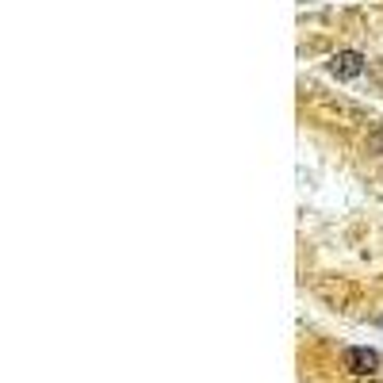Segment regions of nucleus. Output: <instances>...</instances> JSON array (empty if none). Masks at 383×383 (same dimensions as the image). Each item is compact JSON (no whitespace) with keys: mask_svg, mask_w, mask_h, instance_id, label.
<instances>
[{"mask_svg":"<svg viewBox=\"0 0 383 383\" xmlns=\"http://www.w3.org/2000/svg\"><path fill=\"white\" fill-rule=\"evenodd\" d=\"M360 69H364V54L360 50H342L330 58V73L342 77V81H353V77H360Z\"/></svg>","mask_w":383,"mask_h":383,"instance_id":"obj_2","label":"nucleus"},{"mask_svg":"<svg viewBox=\"0 0 383 383\" xmlns=\"http://www.w3.org/2000/svg\"><path fill=\"white\" fill-rule=\"evenodd\" d=\"M342 368L353 375H375L380 372V353L364 349V345H349V349L342 353Z\"/></svg>","mask_w":383,"mask_h":383,"instance_id":"obj_1","label":"nucleus"}]
</instances>
